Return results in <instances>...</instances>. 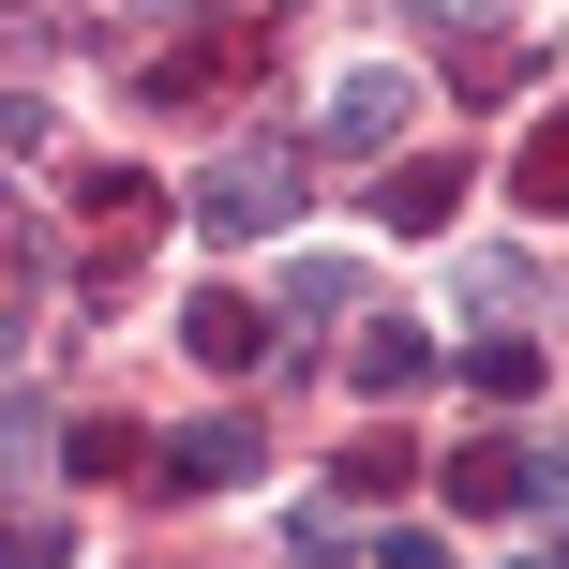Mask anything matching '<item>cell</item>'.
<instances>
[{
  "label": "cell",
  "mask_w": 569,
  "mask_h": 569,
  "mask_svg": "<svg viewBox=\"0 0 569 569\" xmlns=\"http://www.w3.org/2000/svg\"><path fill=\"white\" fill-rule=\"evenodd\" d=\"M450 510H465V525H510V510H525V525H555V510H569V465L510 450V435H480V450L450 465Z\"/></svg>",
  "instance_id": "obj_1"
},
{
  "label": "cell",
  "mask_w": 569,
  "mask_h": 569,
  "mask_svg": "<svg viewBox=\"0 0 569 569\" xmlns=\"http://www.w3.org/2000/svg\"><path fill=\"white\" fill-rule=\"evenodd\" d=\"M284 210H300V166H284V150H240V166L196 180V226H210V240H270Z\"/></svg>",
  "instance_id": "obj_2"
},
{
  "label": "cell",
  "mask_w": 569,
  "mask_h": 569,
  "mask_svg": "<svg viewBox=\"0 0 569 569\" xmlns=\"http://www.w3.org/2000/svg\"><path fill=\"white\" fill-rule=\"evenodd\" d=\"M330 150H390V136H420V76L405 60H360V76H330Z\"/></svg>",
  "instance_id": "obj_3"
},
{
  "label": "cell",
  "mask_w": 569,
  "mask_h": 569,
  "mask_svg": "<svg viewBox=\"0 0 569 569\" xmlns=\"http://www.w3.org/2000/svg\"><path fill=\"white\" fill-rule=\"evenodd\" d=\"M256 465H270L256 420H196V435H166V450H150V480H166V495H210V480H256Z\"/></svg>",
  "instance_id": "obj_4"
},
{
  "label": "cell",
  "mask_w": 569,
  "mask_h": 569,
  "mask_svg": "<svg viewBox=\"0 0 569 569\" xmlns=\"http://www.w3.org/2000/svg\"><path fill=\"white\" fill-rule=\"evenodd\" d=\"M420 375H435V330H405V315H375V330H360V360H345V390H360V405H405Z\"/></svg>",
  "instance_id": "obj_5"
},
{
  "label": "cell",
  "mask_w": 569,
  "mask_h": 569,
  "mask_svg": "<svg viewBox=\"0 0 569 569\" xmlns=\"http://www.w3.org/2000/svg\"><path fill=\"white\" fill-rule=\"evenodd\" d=\"M465 390H480V405H525V390H540V345H525V330H480V345H465Z\"/></svg>",
  "instance_id": "obj_6"
},
{
  "label": "cell",
  "mask_w": 569,
  "mask_h": 569,
  "mask_svg": "<svg viewBox=\"0 0 569 569\" xmlns=\"http://www.w3.org/2000/svg\"><path fill=\"white\" fill-rule=\"evenodd\" d=\"M180 345H196V360H256L270 315H256V300H180Z\"/></svg>",
  "instance_id": "obj_7"
},
{
  "label": "cell",
  "mask_w": 569,
  "mask_h": 569,
  "mask_svg": "<svg viewBox=\"0 0 569 569\" xmlns=\"http://www.w3.org/2000/svg\"><path fill=\"white\" fill-rule=\"evenodd\" d=\"M450 196H465V166H390L375 210H390V226H450Z\"/></svg>",
  "instance_id": "obj_8"
},
{
  "label": "cell",
  "mask_w": 569,
  "mask_h": 569,
  "mask_svg": "<svg viewBox=\"0 0 569 569\" xmlns=\"http://www.w3.org/2000/svg\"><path fill=\"white\" fill-rule=\"evenodd\" d=\"M60 465H76V480H120V465H150V435H120V420H76V435H60Z\"/></svg>",
  "instance_id": "obj_9"
},
{
  "label": "cell",
  "mask_w": 569,
  "mask_h": 569,
  "mask_svg": "<svg viewBox=\"0 0 569 569\" xmlns=\"http://www.w3.org/2000/svg\"><path fill=\"white\" fill-rule=\"evenodd\" d=\"M345 300H360V270H345V256H300V270H284V315H345Z\"/></svg>",
  "instance_id": "obj_10"
},
{
  "label": "cell",
  "mask_w": 569,
  "mask_h": 569,
  "mask_svg": "<svg viewBox=\"0 0 569 569\" xmlns=\"http://www.w3.org/2000/svg\"><path fill=\"white\" fill-rule=\"evenodd\" d=\"M0 569H76V540H60V525H30V510H0Z\"/></svg>",
  "instance_id": "obj_11"
},
{
  "label": "cell",
  "mask_w": 569,
  "mask_h": 569,
  "mask_svg": "<svg viewBox=\"0 0 569 569\" xmlns=\"http://www.w3.org/2000/svg\"><path fill=\"white\" fill-rule=\"evenodd\" d=\"M525 210H569V120H540V150H525Z\"/></svg>",
  "instance_id": "obj_12"
},
{
  "label": "cell",
  "mask_w": 569,
  "mask_h": 569,
  "mask_svg": "<svg viewBox=\"0 0 569 569\" xmlns=\"http://www.w3.org/2000/svg\"><path fill=\"white\" fill-rule=\"evenodd\" d=\"M30 465H46V420H30V405H0V480H30Z\"/></svg>",
  "instance_id": "obj_13"
},
{
  "label": "cell",
  "mask_w": 569,
  "mask_h": 569,
  "mask_svg": "<svg viewBox=\"0 0 569 569\" xmlns=\"http://www.w3.org/2000/svg\"><path fill=\"white\" fill-rule=\"evenodd\" d=\"M0 150H46V106L30 90H0Z\"/></svg>",
  "instance_id": "obj_14"
},
{
  "label": "cell",
  "mask_w": 569,
  "mask_h": 569,
  "mask_svg": "<svg viewBox=\"0 0 569 569\" xmlns=\"http://www.w3.org/2000/svg\"><path fill=\"white\" fill-rule=\"evenodd\" d=\"M0 60H30V16H16V0H0Z\"/></svg>",
  "instance_id": "obj_15"
},
{
  "label": "cell",
  "mask_w": 569,
  "mask_h": 569,
  "mask_svg": "<svg viewBox=\"0 0 569 569\" xmlns=\"http://www.w3.org/2000/svg\"><path fill=\"white\" fill-rule=\"evenodd\" d=\"M136 16H210V0H136Z\"/></svg>",
  "instance_id": "obj_16"
},
{
  "label": "cell",
  "mask_w": 569,
  "mask_h": 569,
  "mask_svg": "<svg viewBox=\"0 0 569 569\" xmlns=\"http://www.w3.org/2000/svg\"><path fill=\"white\" fill-rule=\"evenodd\" d=\"M405 16H465V0H405Z\"/></svg>",
  "instance_id": "obj_17"
}]
</instances>
